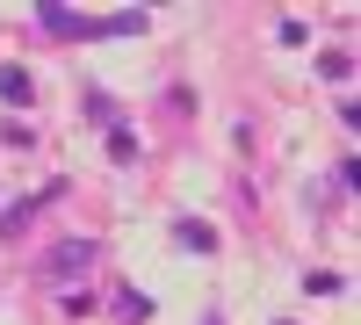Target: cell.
I'll return each instance as SVG.
<instances>
[{"instance_id":"9","label":"cell","mask_w":361,"mask_h":325,"mask_svg":"<svg viewBox=\"0 0 361 325\" xmlns=\"http://www.w3.org/2000/svg\"><path fill=\"white\" fill-rule=\"evenodd\" d=\"M202 325H224V318H217V311H209V318H202Z\"/></svg>"},{"instance_id":"1","label":"cell","mask_w":361,"mask_h":325,"mask_svg":"<svg viewBox=\"0 0 361 325\" xmlns=\"http://www.w3.org/2000/svg\"><path fill=\"white\" fill-rule=\"evenodd\" d=\"M94 239H58L51 253H37V282H73V275H87L94 268Z\"/></svg>"},{"instance_id":"6","label":"cell","mask_w":361,"mask_h":325,"mask_svg":"<svg viewBox=\"0 0 361 325\" xmlns=\"http://www.w3.org/2000/svg\"><path fill=\"white\" fill-rule=\"evenodd\" d=\"M304 289H311V297H340V289H347V275H333V268H311V275H304Z\"/></svg>"},{"instance_id":"7","label":"cell","mask_w":361,"mask_h":325,"mask_svg":"<svg viewBox=\"0 0 361 325\" xmlns=\"http://www.w3.org/2000/svg\"><path fill=\"white\" fill-rule=\"evenodd\" d=\"M109 159H116V166H130V159H137V137H130L123 123H116V130H109Z\"/></svg>"},{"instance_id":"4","label":"cell","mask_w":361,"mask_h":325,"mask_svg":"<svg viewBox=\"0 0 361 325\" xmlns=\"http://www.w3.org/2000/svg\"><path fill=\"white\" fill-rule=\"evenodd\" d=\"M173 239L188 246V253H217V231H209L202 217H180V224H173Z\"/></svg>"},{"instance_id":"8","label":"cell","mask_w":361,"mask_h":325,"mask_svg":"<svg viewBox=\"0 0 361 325\" xmlns=\"http://www.w3.org/2000/svg\"><path fill=\"white\" fill-rule=\"evenodd\" d=\"M347 73H354L347 51H318V80H347Z\"/></svg>"},{"instance_id":"5","label":"cell","mask_w":361,"mask_h":325,"mask_svg":"<svg viewBox=\"0 0 361 325\" xmlns=\"http://www.w3.org/2000/svg\"><path fill=\"white\" fill-rule=\"evenodd\" d=\"M116 318H123V325H145V318H152V297H137V289H116Z\"/></svg>"},{"instance_id":"10","label":"cell","mask_w":361,"mask_h":325,"mask_svg":"<svg viewBox=\"0 0 361 325\" xmlns=\"http://www.w3.org/2000/svg\"><path fill=\"white\" fill-rule=\"evenodd\" d=\"M275 325H296V318H275Z\"/></svg>"},{"instance_id":"3","label":"cell","mask_w":361,"mask_h":325,"mask_svg":"<svg viewBox=\"0 0 361 325\" xmlns=\"http://www.w3.org/2000/svg\"><path fill=\"white\" fill-rule=\"evenodd\" d=\"M0 102H8V109H29V102H37V80H29L22 66H0Z\"/></svg>"},{"instance_id":"2","label":"cell","mask_w":361,"mask_h":325,"mask_svg":"<svg viewBox=\"0 0 361 325\" xmlns=\"http://www.w3.org/2000/svg\"><path fill=\"white\" fill-rule=\"evenodd\" d=\"M58 195H66V181H51V188H37V195L8 202V210H0V239H22V231H29V217H37V210H51Z\"/></svg>"}]
</instances>
